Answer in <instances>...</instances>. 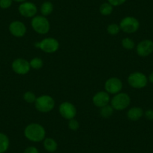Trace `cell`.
I'll list each match as a JSON object with an SVG mask.
<instances>
[{
    "label": "cell",
    "mask_w": 153,
    "mask_h": 153,
    "mask_svg": "<svg viewBox=\"0 0 153 153\" xmlns=\"http://www.w3.org/2000/svg\"><path fill=\"white\" fill-rule=\"evenodd\" d=\"M24 135L29 141L39 143L46 138V131L42 125L38 123H31L25 128Z\"/></svg>",
    "instance_id": "obj_1"
},
{
    "label": "cell",
    "mask_w": 153,
    "mask_h": 153,
    "mask_svg": "<svg viewBox=\"0 0 153 153\" xmlns=\"http://www.w3.org/2000/svg\"><path fill=\"white\" fill-rule=\"evenodd\" d=\"M35 106L36 110L41 113H49L55 107V101L50 95H41L36 98Z\"/></svg>",
    "instance_id": "obj_2"
},
{
    "label": "cell",
    "mask_w": 153,
    "mask_h": 153,
    "mask_svg": "<svg viewBox=\"0 0 153 153\" xmlns=\"http://www.w3.org/2000/svg\"><path fill=\"white\" fill-rule=\"evenodd\" d=\"M31 25L34 31L40 35H45L48 33L51 28L49 20L47 19L46 17L42 15L35 16L32 17Z\"/></svg>",
    "instance_id": "obj_3"
},
{
    "label": "cell",
    "mask_w": 153,
    "mask_h": 153,
    "mask_svg": "<svg viewBox=\"0 0 153 153\" xmlns=\"http://www.w3.org/2000/svg\"><path fill=\"white\" fill-rule=\"evenodd\" d=\"M131 104V98L127 93L120 92L113 97L110 100V105L116 110H123L129 107Z\"/></svg>",
    "instance_id": "obj_4"
},
{
    "label": "cell",
    "mask_w": 153,
    "mask_h": 153,
    "mask_svg": "<svg viewBox=\"0 0 153 153\" xmlns=\"http://www.w3.org/2000/svg\"><path fill=\"white\" fill-rule=\"evenodd\" d=\"M148 81L146 75L139 71L133 72L128 77V83L134 89H143L146 87Z\"/></svg>",
    "instance_id": "obj_5"
},
{
    "label": "cell",
    "mask_w": 153,
    "mask_h": 153,
    "mask_svg": "<svg viewBox=\"0 0 153 153\" xmlns=\"http://www.w3.org/2000/svg\"><path fill=\"white\" fill-rule=\"evenodd\" d=\"M120 29L126 33H134L139 29L140 22L135 17L128 16L121 20L120 23Z\"/></svg>",
    "instance_id": "obj_6"
},
{
    "label": "cell",
    "mask_w": 153,
    "mask_h": 153,
    "mask_svg": "<svg viewBox=\"0 0 153 153\" xmlns=\"http://www.w3.org/2000/svg\"><path fill=\"white\" fill-rule=\"evenodd\" d=\"M35 46L47 53H53L59 50V43L56 38H46L42 42L35 43Z\"/></svg>",
    "instance_id": "obj_7"
},
{
    "label": "cell",
    "mask_w": 153,
    "mask_h": 153,
    "mask_svg": "<svg viewBox=\"0 0 153 153\" xmlns=\"http://www.w3.org/2000/svg\"><path fill=\"white\" fill-rule=\"evenodd\" d=\"M104 89L108 94L116 95L123 89V82L118 77H110L104 83Z\"/></svg>",
    "instance_id": "obj_8"
},
{
    "label": "cell",
    "mask_w": 153,
    "mask_h": 153,
    "mask_svg": "<svg viewBox=\"0 0 153 153\" xmlns=\"http://www.w3.org/2000/svg\"><path fill=\"white\" fill-rule=\"evenodd\" d=\"M59 112L64 119L68 120L74 119L76 115V109L73 104L70 102H63L59 107Z\"/></svg>",
    "instance_id": "obj_9"
},
{
    "label": "cell",
    "mask_w": 153,
    "mask_h": 153,
    "mask_svg": "<svg viewBox=\"0 0 153 153\" xmlns=\"http://www.w3.org/2000/svg\"><path fill=\"white\" fill-rule=\"evenodd\" d=\"M137 53L141 57H146L153 53V42L150 39L141 41L136 48Z\"/></svg>",
    "instance_id": "obj_10"
},
{
    "label": "cell",
    "mask_w": 153,
    "mask_h": 153,
    "mask_svg": "<svg viewBox=\"0 0 153 153\" xmlns=\"http://www.w3.org/2000/svg\"><path fill=\"white\" fill-rule=\"evenodd\" d=\"M11 67H12L14 72L20 75H24L28 74L31 68L29 62L22 58L16 59L15 60H14L12 65H11Z\"/></svg>",
    "instance_id": "obj_11"
},
{
    "label": "cell",
    "mask_w": 153,
    "mask_h": 153,
    "mask_svg": "<svg viewBox=\"0 0 153 153\" xmlns=\"http://www.w3.org/2000/svg\"><path fill=\"white\" fill-rule=\"evenodd\" d=\"M19 13L20 15L26 18L34 17L37 14L38 8L34 3L31 2H22L18 8Z\"/></svg>",
    "instance_id": "obj_12"
},
{
    "label": "cell",
    "mask_w": 153,
    "mask_h": 153,
    "mask_svg": "<svg viewBox=\"0 0 153 153\" xmlns=\"http://www.w3.org/2000/svg\"><path fill=\"white\" fill-rule=\"evenodd\" d=\"M9 32L11 35L17 38H21L26 35V27L23 23L19 20H15L10 23Z\"/></svg>",
    "instance_id": "obj_13"
},
{
    "label": "cell",
    "mask_w": 153,
    "mask_h": 153,
    "mask_svg": "<svg viewBox=\"0 0 153 153\" xmlns=\"http://www.w3.org/2000/svg\"><path fill=\"white\" fill-rule=\"evenodd\" d=\"M110 102V95L107 93V92H104V91H101L95 94L92 98V103L94 105L97 107H104V106L109 104Z\"/></svg>",
    "instance_id": "obj_14"
},
{
    "label": "cell",
    "mask_w": 153,
    "mask_h": 153,
    "mask_svg": "<svg viewBox=\"0 0 153 153\" xmlns=\"http://www.w3.org/2000/svg\"><path fill=\"white\" fill-rule=\"evenodd\" d=\"M143 116H144V111L140 107H131L127 113L128 118L131 121H138L142 118Z\"/></svg>",
    "instance_id": "obj_15"
},
{
    "label": "cell",
    "mask_w": 153,
    "mask_h": 153,
    "mask_svg": "<svg viewBox=\"0 0 153 153\" xmlns=\"http://www.w3.org/2000/svg\"><path fill=\"white\" fill-rule=\"evenodd\" d=\"M44 148L48 152H54L58 149V143L54 139L51 137H47L44 140Z\"/></svg>",
    "instance_id": "obj_16"
},
{
    "label": "cell",
    "mask_w": 153,
    "mask_h": 153,
    "mask_svg": "<svg viewBox=\"0 0 153 153\" xmlns=\"http://www.w3.org/2000/svg\"><path fill=\"white\" fill-rule=\"evenodd\" d=\"M10 140L8 137L0 132V153H5L9 149Z\"/></svg>",
    "instance_id": "obj_17"
},
{
    "label": "cell",
    "mask_w": 153,
    "mask_h": 153,
    "mask_svg": "<svg viewBox=\"0 0 153 153\" xmlns=\"http://www.w3.org/2000/svg\"><path fill=\"white\" fill-rule=\"evenodd\" d=\"M40 11L42 16L46 17V16L50 15L53 11V5L52 2H49V1L43 2L42 6H41Z\"/></svg>",
    "instance_id": "obj_18"
},
{
    "label": "cell",
    "mask_w": 153,
    "mask_h": 153,
    "mask_svg": "<svg viewBox=\"0 0 153 153\" xmlns=\"http://www.w3.org/2000/svg\"><path fill=\"white\" fill-rule=\"evenodd\" d=\"M113 110H114V109L113 108V107L111 105L107 104V105L100 108V115L103 118L107 119L113 114Z\"/></svg>",
    "instance_id": "obj_19"
},
{
    "label": "cell",
    "mask_w": 153,
    "mask_h": 153,
    "mask_svg": "<svg viewBox=\"0 0 153 153\" xmlns=\"http://www.w3.org/2000/svg\"><path fill=\"white\" fill-rule=\"evenodd\" d=\"M100 13L104 16H108L112 14L113 11V6L109 2H104L100 6Z\"/></svg>",
    "instance_id": "obj_20"
},
{
    "label": "cell",
    "mask_w": 153,
    "mask_h": 153,
    "mask_svg": "<svg viewBox=\"0 0 153 153\" xmlns=\"http://www.w3.org/2000/svg\"><path fill=\"white\" fill-rule=\"evenodd\" d=\"M29 64H30V67L32 68L35 69V70H38V69L42 68L43 67V60L41 58H38V57H35V58L32 59L30 62H29Z\"/></svg>",
    "instance_id": "obj_21"
},
{
    "label": "cell",
    "mask_w": 153,
    "mask_h": 153,
    "mask_svg": "<svg viewBox=\"0 0 153 153\" xmlns=\"http://www.w3.org/2000/svg\"><path fill=\"white\" fill-rule=\"evenodd\" d=\"M122 45L126 50H132L135 48V43L131 38H125L122 41Z\"/></svg>",
    "instance_id": "obj_22"
},
{
    "label": "cell",
    "mask_w": 153,
    "mask_h": 153,
    "mask_svg": "<svg viewBox=\"0 0 153 153\" xmlns=\"http://www.w3.org/2000/svg\"><path fill=\"white\" fill-rule=\"evenodd\" d=\"M107 30L110 35H117L121 29H120V25L117 23H111L107 26Z\"/></svg>",
    "instance_id": "obj_23"
},
{
    "label": "cell",
    "mask_w": 153,
    "mask_h": 153,
    "mask_svg": "<svg viewBox=\"0 0 153 153\" xmlns=\"http://www.w3.org/2000/svg\"><path fill=\"white\" fill-rule=\"evenodd\" d=\"M36 96H35V94L34 92H30V91H28L26 92L23 94V99L26 102L29 103V104H32V103H35L36 101Z\"/></svg>",
    "instance_id": "obj_24"
},
{
    "label": "cell",
    "mask_w": 153,
    "mask_h": 153,
    "mask_svg": "<svg viewBox=\"0 0 153 153\" xmlns=\"http://www.w3.org/2000/svg\"><path fill=\"white\" fill-rule=\"evenodd\" d=\"M68 128L71 131H77L80 128V124H79L78 121L76 120L75 119H72V120H68Z\"/></svg>",
    "instance_id": "obj_25"
},
{
    "label": "cell",
    "mask_w": 153,
    "mask_h": 153,
    "mask_svg": "<svg viewBox=\"0 0 153 153\" xmlns=\"http://www.w3.org/2000/svg\"><path fill=\"white\" fill-rule=\"evenodd\" d=\"M13 0H0V8L2 9H8L11 6Z\"/></svg>",
    "instance_id": "obj_26"
},
{
    "label": "cell",
    "mask_w": 153,
    "mask_h": 153,
    "mask_svg": "<svg viewBox=\"0 0 153 153\" xmlns=\"http://www.w3.org/2000/svg\"><path fill=\"white\" fill-rule=\"evenodd\" d=\"M107 1L113 7L120 6V5H123V4H124L126 2V0H107Z\"/></svg>",
    "instance_id": "obj_27"
},
{
    "label": "cell",
    "mask_w": 153,
    "mask_h": 153,
    "mask_svg": "<svg viewBox=\"0 0 153 153\" xmlns=\"http://www.w3.org/2000/svg\"><path fill=\"white\" fill-rule=\"evenodd\" d=\"M144 116L146 119L148 120H153V110L152 109H149L144 112Z\"/></svg>",
    "instance_id": "obj_28"
},
{
    "label": "cell",
    "mask_w": 153,
    "mask_h": 153,
    "mask_svg": "<svg viewBox=\"0 0 153 153\" xmlns=\"http://www.w3.org/2000/svg\"><path fill=\"white\" fill-rule=\"evenodd\" d=\"M23 153H39L38 149L35 146H28L27 148L25 149Z\"/></svg>",
    "instance_id": "obj_29"
},
{
    "label": "cell",
    "mask_w": 153,
    "mask_h": 153,
    "mask_svg": "<svg viewBox=\"0 0 153 153\" xmlns=\"http://www.w3.org/2000/svg\"><path fill=\"white\" fill-rule=\"evenodd\" d=\"M148 80L150 82V83H152L153 84V71L151 72V73H150L149 76V77H148Z\"/></svg>",
    "instance_id": "obj_30"
},
{
    "label": "cell",
    "mask_w": 153,
    "mask_h": 153,
    "mask_svg": "<svg viewBox=\"0 0 153 153\" xmlns=\"http://www.w3.org/2000/svg\"><path fill=\"white\" fill-rule=\"evenodd\" d=\"M13 1H14V2H20V3H22V2H26V0H13Z\"/></svg>",
    "instance_id": "obj_31"
}]
</instances>
